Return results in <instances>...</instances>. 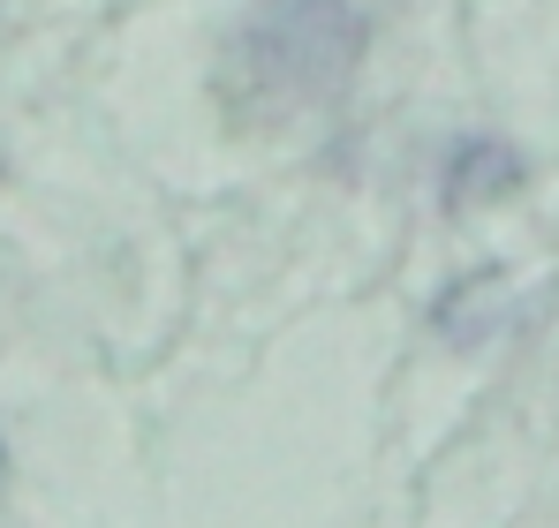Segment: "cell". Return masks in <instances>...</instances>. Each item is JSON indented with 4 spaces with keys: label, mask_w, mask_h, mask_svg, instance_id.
Returning <instances> with one entry per match:
<instances>
[{
    "label": "cell",
    "mask_w": 559,
    "mask_h": 528,
    "mask_svg": "<svg viewBox=\"0 0 559 528\" xmlns=\"http://www.w3.org/2000/svg\"><path fill=\"white\" fill-rule=\"evenodd\" d=\"M356 61H364L356 0H250V15L227 38L219 84L250 113H280L341 91Z\"/></svg>",
    "instance_id": "obj_1"
},
{
    "label": "cell",
    "mask_w": 559,
    "mask_h": 528,
    "mask_svg": "<svg viewBox=\"0 0 559 528\" xmlns=\"http://www.w3.org/2000/svg\"><path fill=\"white\" fill-rule=\"evenodd\" d=\"M522 167H514V152H499V144H462L454 152V181H447V196L454 204H476L484 189H514Z\"/></svg>",
    "instance_id": "obj_2"
},
{
    "label": "cell",
    "mask_w": 559,
    "mask_h": 528,
    "mask_svg": "<svg viewBox=\"0 0 559 528\" xmlns=\"http://www.w3.org/2000/svg\"><path fill=\"white\" fill-rule=\"evenodd\" d=\"M0 476H8V445H0Z\"/></svg>",
    "instance_id": "obj_3"
}]
</instances>
